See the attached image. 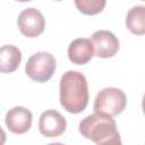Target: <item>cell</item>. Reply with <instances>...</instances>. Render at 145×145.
<instances>
[{
    "instance_id": "cell-1",
    "label": "cell",
    "mask_w": 145,
    "mask_h": 145,
    "mask_svg": "<svg viewBox=\"0 0 145 145\" xmlns=\"http://www.w3.org/2000/svg\"><path fill=\"white\" fill-rule=\"evenodd\" d=\"M88 85L86 77L75 70L66 71L60 79V104L69 113H79L88 104Z\"/></svg>"
},
{
    "instance_id": "cell-16",
    "label": "cell",
    "mask_w": 145,
    "mask_h": 145,
    "mask_svg": "<svg viewBox=\"0 0 145 145\" xmlns=\"http://www.w3.org/2000/svg\"><path fill=\"white\" fill-rule=\"evenodd\" d=\"M142 1H144V0H142Z\"/></svg>"
},
{
    "instance_id": "cell-12",
    "label": "cell",
    "mask_w": 145,
    "mask_h": 145,
    "mask_svg": "<svg viewBox=\"0 0 145 145\" xmlns=\"http://www.w3.org/2000/svg\"><path fill=\"white\" fill-rule=\"evenodd\" d=\"M106 0H75V6L84 15H97L105 7Z\"/></svg>"
},
{
    "instance_id": "cell-14",
    "label": "cell",
    "mask_w": 145,
    "mask_h": 145,
    "mask_svg": "<svg viewBox=\"0 0 145 145\" xmlns=\"http://www.w3.org/2000/svg\"><path fill=\"white\" fill-rule=\"evenodd\" d=\"M16 1H19V2H28V1H32V0H16Z\"/></svg>"
},
{
    "instance_id": "cell-13",
    "label": "cell",
    "mask_w": 145,
    "mask_h": 145,
    "mask_svg": "<svg viewBox=\"0 0 145 145\" xmlns=\"http://www.w3.org/2000/svg\"><path fill=\"white\" fill-rule=\"evenodd\" d=\"M6 143V133H5V130L0 127V145H2V144H5Z\"/></svg>"
},
{
    "instance_id": "cell-4",
    "label": "cell",
    "mask_w": 145,
    "mask_h": 145,
    "mask_svg": "<svg viewBox=\"0 0 145 145\" xmlns=\"http://www.w3.org/2000/svg\"><path fill=\"white\" fill-rule=\"evenodd\" d=\"M56 58L45 51H40L33 54L26 62V75L34 82L45 83L54 74Z\"/></svg>"
},
{
    "instance_id": "cell-2",
    "label": "cell",
    "mask_w": 145,
    "mask_h": 145,
    "mask_svg": "<svg viewBox=\"0 0 145 145\" xmlns=\"http://www.w3.org/2000/svg\"><path fill=\"white\" fill-rule=\"evenodd\" d=\"M79 133L95 144H121L114 119L105 113L94 112L79 122Z\"/></svg>"
},
{
    "instance_id": "cell-15",
    "label": "cell",
    "mask_w": 145,
    "mask_h": 145,
    "mask_svg": "<svg viewBox=\"0 0 145 145\" xmlns=\"http://www.w3.org/2000/svg\"><path fill=\"white\" fill-rule=\"evenodd\" d=\"M57 1H60V0H57Z\"/></svg>"
},
{
    "instance_id": "cell-11",
    "label": "cell",
    "mask_w": 145,
    "mask_h": 145,
    "mask_svg": "<svg viewBox=\"0 0 145 145\" xmlns=\"http://www.w3.org/2000/svg\"><path fill=\"white\" fill-rule=\"evenodd\" d=\"M126 26L127 28L136 34L143 35L145 33V7L135 6L127 12L126 16Z\"/></svg>"
},
{
    "instance_id": "cell-7",
    "label": "cell",
    "mask_w": 145,
    "mask_h": 145,
    "mask_svg": "<svg viewBox=\"0 0 145 145\" xmlns=\"http://www.w3.org/2000/svg\"><path fill=\"white\" fill-rule=\"evenodd\" d=\"M37 127L43 136L53 138L63 134L67 127V121L59 111L46 110L40 116Z\"/></svg>"
},
{
    "instance_id": "cell-10",
    "label": "cell",
    "mask_w": 145,
    "mask_h": 145,
    "mask_svg": "<svg viewBox=\"0 0 145 145\" xmlns=\"http://www.w3.org/2000/svg\"><path fill=\"white\" fill-rule=\"evenodd\" d=\"M20 61L22 53L17 46L12 44H6L0 48V72H14L19 67Z\"/></svg>"
},
{
    "instance_id": "cell-5",
    "label": "cell",
    "mask_w": 145,
    "mask_h": 145,
    "mask_svg": "<svg viewBox=\"0 0 145 145\" xmlns=\"http://www.w3.org/2000/svg\"><path fill=\"white\" fill-rule=\"evenodd\" d=\"M20 33L26 37H36L45 28V18L36 8H27L20 11L17 18Z\"/></svg>"
},
{
    "instance_id": "cell-3",
    "label": "cell",
    "mask_w": 145,
    "mask_h": 145,
    "mask_svg": "<svg viewBox=\"0 0 145 145\" xmlns=\"http://www.w3.org/2000/svg\"><path fill=\"white\" fill-rule=\"evenodd\" d=\"M127 105V96L120 88L105 87L101 89L94 100V112L114 117L121 113Z\"/></svg>"
},
{
    "instance_id": "cell-6",
    "label": "cell",
    "mask_w": 145,
    "mask_h": 145,
    "mask_svg": "<svg viewBox=\"0 0 145 145\" xmlns=\"http://www.w3.org/2000/svg\"><path fill=\"white\" fill-rule=\"evenodd\" d=\"M92 43L94 48V54L99 58L106 59L113 57L119 50V40L110 31L100 29L93 33Z\"/></svg>"
},
{
    "instance_id": "cell-8",
    "label": "cell",
    "mask_w": 145,
    "mask_h": 145,
    "mask_svg": "<svg viewBox=\"0 0 145 145\" xmlns=\"http://www.w3.org/2000/svg\"><path fill=\"white\" fill-rule=\"evenodd\" d=\"M33 114L32 112L24 106H14L11 108L5 117V122L9 131L12 134L22 135L29 130L32 127Z\"/></svg>"
},
{
    "instance_id": "cell-9",
    "label": "cell",
    "mask_w": 145,
    "mask_h": 145,
    "mask_svg": "<svg viewBox=\"0 0 145 145\" xmlns=\"http://www.w3.org/2000/svg\"><path fill=\"white\" fill-rule=\"evenodd\" d=\"M93 56L94 48L89 39H76L68 46V58L75 65H85L91 61Z\"/></svg>"
}]
</instances>
